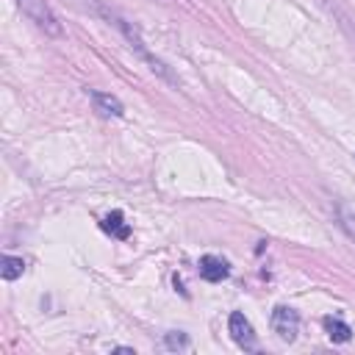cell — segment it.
<instances>
[{
  "instance_id": "1",
  "label": "cell",
  "mask_w": 355,
  "mask_h": 355,
  "mask_svg": "<svg viewBox=\"0 0 355 355\" xmlns=\"http://www.w3.org/2000/svg\"><path fill=\"white\" fill-rule=\"evenodd\" d=\"M14 3H17L19 11H22L39 31H44L47 36H61V33H64L58 17L53 14V8H50L44 0H14Z\"/></svg>"
},
{
  "instance_id": "2",
  "label": "cell",
  "mask_w": 355,
  "mask_h": 355,
  "mask_svg": "<svg viewBox=\"0 0 355 355\" xmlns=\"http://www.w3.org/2000/svg\"><path fill=\"white\" fill-rule=\"evenodd\" d=\"M269 324H272V330H275L283 341L291 344V341L297 338V333H300V313H297L294 308H288V305H277V308L272 311Z\"/></svg>"
},
{
  "instance_id": "3",
  "label": "cell",
  "mask_w": 355,
  "mask_h": 355,
  "mask_svg": "<svg viewBox=\"0 0 355 355\" xmlns=\"http://www.w3.org/2000/svg\"><path fill=\"white\" fill-rule=\"evenodd\" d=\"M227 330L233 336V341L244 349H255V333H252V324L250 319L241 313V311H233L230 319H227Z\"/></svg>"
},
{
  "instance_id": "4",
  "label": "cell",
  "mask_w": 355,
  "mask_h": 355,
  "mask_svg": "<svg viewBox=\"0 0 355 355\" xmlns=\"http://www.w3.org/2000/svg\"><path fill=\"white\" fill-rule=\"evenodd\" d=\"M119 25H122V22H119ZM122 31H125V36L130 39V47H136V50L141 53V58H147V61H150V69H153V72H158V75H161V78H166L169 83H178V78H175V75L166 69V64H164V61H158L155 55H150V53H147V47H144V44H141V39L136 36V31H130L128 25H122Z\"/></svg>"
},
{
  "instance_id": "5",
  "label": "cell",
  "mask_w": 355,
  "mask_h": 355,
  "mask_svg": "<svg viewBox=\"0 0 355 355\" xmlns=\"http://www.w3.org/2000/svg\"><path fill=\"white\" fill-rule=\"evenodd\" d=\"M227 275H230V266H227L225 258H219V255H202V258H200V277H202V280L219 283V280H225Z\"/></svg>"
},
{
  "instance_id": "6",
  "label": "cell",
  "mask_w": 355,
  "mask_h": 355,
  "mask_svg": "<svg viewBox=\"0 0 355 355\" xmlns=\"http://www.w3.org/2000/svg\"><path fill=\"white\" fill-rule=\"evenodd\" d=\"M89 97L100 116H122L125 114V105L119 103V97H114L108 92H89Z\"/></svg>"
},
{
  "instance_id": "7",
  "label": "cell",
  "mask_w": 355,
  "mask_h": 355,
  "mask_svg": "<svg viewBox=\"0 0 355 355\" xmlns=\"http://www.w3.org/2000/svg\"><path fill=\"white\" fill-rule=\"evenodd\" d=\"M322 324H324V330H327L330 341H336V344H347V341L352 338V327H349L347 322L336 319V316H324V319H322Z\"/></svg>"
},
{
  "instance_id": "8",
  "label": "cell",
  "mask_w": 355,
  "mask_h": 355,
  "mask_svg": "<svg viewBox=\"0 0 355 355\" xmlns=\"http://www.w3.org/2000/svg\"><path fill=\"white\" fill-rule=\"evenodd\" d=\"M100 227H103L108 236H116V239H128V236H130V227H128L122 211H111V214L100 222Z\"/></svg>"
},
{
  "instance_id": "9",
  "label": "cell",
  "mask_w": 355,
  "mask_h": 355,
  "mask_svg": "<svg viewBox=\"0 0 355 355\" xmlns=\"http://www.w3.org/2000/svg\"><path fill=\"white\" fill-rule=\"evenodd\" d=\"M22 272H25V261H22V258H14V255H3V266H0V275H3V280H17Z\"/></svg>"
},
{
  "instance_id": "10",
  "label": "cell",
  "mask_w": 355,
  "mask_h": 355,
  "mask_svg": "<svg viewBox=\"0 0 355 355\" xmlns=\"http://www.w3.org/2000/svg\"><path fill=\"white\" fill-rule=\"evenodd\" d=\"M338 225H341V230L355 241V211H349L347 205H338Z\"/></svg>"
},
{
  "instance_id": "11",
  "label": "cell",
  "mask_w": 355,
  "mask_h": 355,
  "mask_svg": "<svg viewBox=\"0 0 355 355\" xmlns=\"http://www.w3.org/2000/svg\"><path fill=\"white\" fill-rule=\"evenodd\" d=\"M164 344H166V349H186L189 347V336L186 333H178V330H169L164 336Z\"/></svg>"
}]
</instances>
